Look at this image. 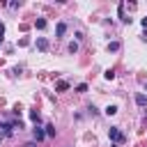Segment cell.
I'll return each mask as SVG.
<instances>
[{"label":"cell","instance_id":"cell-1","mask_svg":"<svg viewBox=\"0 0 147 147\" xmlns=\"http://www.w3.org/2000/svg\"><path fill=\"white\" fill-rule=\"evenodd\" d=\"M108 138H110L113 142H124V133L119 131V126H110V131H108Z\"/></svg>","mask_w":147,"mask_h":147},{"label":"cell","instance_id":"cell-2","mask_svg":"<svg viewBox=\"0 0 147 147\" xmlns=\"http://www.w3.org/2000/svg\"><path fill=\"white\" fill-rule=\"evenodd\" d=\"M32 136H34V142H39V140H44V138H46V131H44V129H39V126H34V129H32Z\"/></svg>","mask_w":147,"mask_h":147},{"label":"cell","instance_id":"cell-3","mask_svg":"<svg viewBox=\"0 0 147 147\" xmlns=\"http://www.w3.org/2000/svg\"><path fill=\"white\" fill-rule=\"evenodd\" d=\"M37 48H39V51H48V39L37 37Z\"/></svg>","mask_w":147,"mask_h":147},{"label":"cell","instance_id":"cell-4","mask_svg":"<svg viewBox=\"0 0 147 147\" xmlns=\"http://www.w3.org/2000/svg\"><path fill=\"white\" fill-rule=\"evenodd\" d=\"M64 32H67V23H57V28H55V37H64Z\"/></svg>","mask_w":147,"mask_h":147},{"label":"cell","instance_id":"cell-5","mask_svg":"<svg viewBox=\"0 0 147 147\" xmlns=\"http://www.w3.org/2000/svg\"><path fill=\"white\" fill-rule=\"evenodd\" d=\"M64 90H69V83L67 80H57L55 83V92H64Z\"/></svg>","mask_w":147,"mask_h":147},{"label":"cell","instance_id":"cell-6","mask_svg":"<svg viewBox=\"0 0 147 147\" xmlns=\"http://www.w3.org/2000/svg\"><path fill=\"white\" fill-rule=\"evenodd\" d=\"M136 103L138 106H147V96L145 94H136Z\"/></svg>","mask_w":147,"mask_h":147},{"label":"cell","instance_id":"cell-7","mask_svg":"<svg viewBox=\"0 0 147 147\" xmlns=\"http://www.w3.org/2000/svg\"><path fill=\"white\" fill-rule=\"evenodd\" d=\"M119 48H122L119 41H110V44H108V51H119Z\"/></svg>","mask_w":147,"mask_h":147},{"label":"cell","instance_id":"cell-8","mask_svg":"<svg viewBox=\"0 0 147 147\" xmlns=\"http://www.w3.org/2000/svg\"><path fill=\"white\" fill-rule=\"evenodd\" d=\"M34 25H37V30H44V28H46V21H44V18H37Z\"/></svg>","mask_w":147,"mask_h":147},{"label":"cell","instance_id":"cell-9","mask_svg":"<svg viewBox=\"0 0 147 147\" xmlns=\"http://www.w3.org/2000/svg\"><path fill=\"white\" fill-rule=\"evenodd\" d=\"M30 119L32 122H39V110H30Z\"/></svg>","mask_w":147,"mask_h":147},{"label":"cell","instance_id":"cell-10","mask_svg":"<svg viewBox=\"0 0 147 147\" xmlns=\"http://www.w3.org/2000/svg\"><path fill=\"white\" fill-rule=\"evenodd\" d=\"M46 136H55V126L53 124H46Z\"/></svg>","mask_w":147,"mask_h":147},{"label":"cell","instance_id":"cell-11","mask_svg":"<svg viewBox=\"0 0 147 147\" xmlns=\"http://www.w3.org/2000/svg\"><path fill=\"white\" fill-rule=\"evenodd\" d=\"M115 113H117V106H108L106 108V115H115Z\"/></svg>","mask_w":147,"mask_h":147},{"label":"cell","instance_id":"cell-12","mask_svg":"<svg viewBox=\"0 0 147 147\" xmlns=\"http://www.w3.org/2000/svg\"><path fill=\"white\" fill-rule=\"evenodd\" d=\"M76 51H78V44L71 41V44H69V53H76Z\"/></svg>","mask_w":147,"mask_h":147},{"label":"cell","instance_id":"cell-13","mask_svg":"<svg viewBox=\"0 0 147 147\" xmlns=\"http://www.w3.org/2000/svg\"><path fill=\"white\" fill-rule=\"evenodd\" d=\"M103 76H106V78H108V80H113V78H115V71H113V69H108V71H106V74H103Z\"/></svg>","mask_w":147,"mask_h":147},{"label":"cell","instance_id":"cell-14","mask_svg":"<svg viewBox=\"0 0 147 147\" xmlns=\"http://www.w3.org/2000/svg\"><path fill=\"white\" fill-rule=\"evenodd\" d=\"M76 92H87V85H85V83H80V85H76Z\"/></svg>","mask_w":147,"mask_h":147},{"label":"cell","instance_id":"cell-15","mask_svg":"<svg viewBox=\"0 0 147 147\" xmlns=\"http://www.w3.org/2000/svg\"><path fill=\"white\" fill-rule=\"evenodd\" d=\"M23 147H37V142H25Z\"/></svg>","mask_w":147,"mask_h":147},{"label":"cell","instance_id":"cell-16","mask_svg":"<svg viewBox=\"0 0 147 147\" xmlns=\"http://www.w3.org/2000/svg\"><path fill=\"white\" fill-rule=\"evenodd\" d=\"M145 90H147V85H145Z\"/></svg>","mask_w":147,"mask_h":147}]
</instances>
